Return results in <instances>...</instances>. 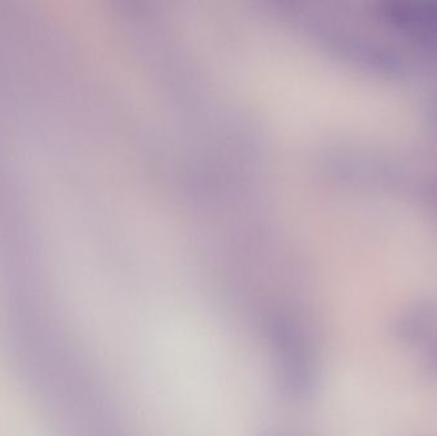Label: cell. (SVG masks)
Wrapping results in <instances>:
<instances>
[{"mask_svg":"<svg viewBox=\"0 0 437 436\" xmlns=\"http://www.w3.org/2000/svg\"><path fill=\"white\" fill-rule=\"evenodd\" d=\"M270 352L279 383L294 400L305 398L314 377V360L306 330L296 318L272 312L265 320Z\"/></svg>","mask_w":437,"mask_h":436,"instance_id":"obj_1","label":"cell"}]
</instances>
